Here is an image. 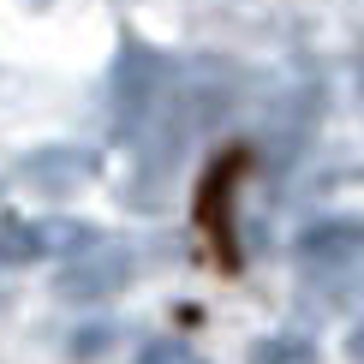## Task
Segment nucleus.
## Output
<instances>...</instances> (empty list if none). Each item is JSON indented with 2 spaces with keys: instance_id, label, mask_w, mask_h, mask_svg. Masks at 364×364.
Wrapping results in <instances>:
<instances>
[{
  "instance_id": "0eeeda50",
  "label": "nucleus",
  "mask_w": 364,
  "mask_h": 364,
  "mask_svg": "<svg viewBox=\"0 0 364 364\" xmlns=\"http://www.w3.org/2000/svg\"><path fill=\"white\" fill-rule=\"evenodd\" d=\"M251 353L263 358V364H305L316 346H311V335H269V341H257Z\"/></svg>"
},
{
  "instance_id": "9b49d317",
  "label": "nucleus",
  "mask_w": 364,
  "mask_h": 364,
  "mask_svg": "<svg viewBox=\"0 0 364 364\" xmlns=\"http://www.w3.org/2000/svg\"><path fill=\"white\" fill-rule=\"evenodd\" d=\"M6 311H12V293H6V287H0V323H6Z\"/></svg>"
},
{
  "instance_id": "39448f33",
  "label": "nucleus",
  "mask_w": 364,
  "mask_h": 364,
  "mask_svg": "<svg viewBox=\"0 0 364 364\" xmlns=\"http://www.w3.org/2000/svg\"><path fill=\"white\" fill-rule=\"evenodd\" d=\"M36 257H48L42 251V227L24 215H0V269H24Z\"/></svg>"
},
{
  "instance_id": "f257e3e1",
  "label": "nucleus",
  "mask_w": 364,
  "mask_h": 364,
  "mask_svg": "<svg viewBox=\"0 0 364 364\" xmlns=\"http://www.w3.org/2000/svg\"><path fill=\"white\" fill-rule=\"evenodd\" d=\"M161 90H168V60L156 48H144L138 36L119 42L114 72H108V114H114V138H138L156 114Z\"/></svg>"
},
{
  "instance_id": "9d476101",
  "label": "nucleus",
  "mask_w": 364,
  "mask_h": 364,
  "mask_svg": "<svg viewBox=\"0 0 364 364\" xmlns=\"http://www.w3.org/2000/svg\"><path fill=\"white\" fill-rule=\"evenodd\" d=\"M346 353L364 358V311H358V323H353V335H346Z\"/></svg>"
},
{
  "instance_id": "6e6552de",
  "label": "nucleus",
  "mask_w": 364,
  "mask_h": 364,
  "mask_svg": "<svg viewBox=\"0 0 364 364\" xmlns=\"http://www.w3.org/2000/svg\"><path fill=\"white\" fill-rule=\"evenodd\" d=\"M138 358L144 364H179V358H191V341H179V335H149L138 346Z\"/></svg>"
},
{
  "instance_id": "f03ea898",
  "label": "nucleus",
  "mask_w": 364,
  "mask_h": 364,
  "mask_svg": "<svg viewBox=\"0 0 364 364\" xmlns=\"http://www.w3.org/2000/svg\"><path fill=\"white\" fill-rule=\"evenodd\" d=\"M126 281H132V251L96 239L90 251H78V257L54 275V293L66 299V305H102V299H114Z\"/></svg>"
},
{
  "instance_id": "423d86ee",
  "label": "nucleus",
  "mask_w": 364,
  "mask_h": 364,
  "mask_svg": "<svg viewBox=\"0 0 364 364\" xmlns=\"http://www.w3.org/2000/svg\"><path fill=\"white\" fill-rule=\"evenodd\" d=\"M42 227V251H66V257H78L96 245V227L90 221H36Z\"/></svg>"
},
{
  "instance_id": "20e7f679",
  "label": "nucleus",
  "mask_w": 364,
  "mask_h": 364,
  "mask_svg": "<svg viewBox=\"0 0 364 364\" xmlns=\"http://www.w3.org/2000/svg\"><path fill=\"white\" fill-rule=\"evenodd\" d=\"M299 257H305L311 269H323V263H358V257H364V221L335 215V221L305 227V233H299Z\"/></svg>"
},
{
  "instance_id": "7ed1b4c3",
  "label": "nucleus",
  "mask_w": 364,
  "mask_h": 364,
  "mask_svg": "<svg viewBox=\"0 0 364 364\" xmlns=\"http://www.w3.org/2000/svg\"><path fill=\"white\" fill-rule=\"evenodd\" d=\"M96 173H102V156L90 144H48V149H30L18 161V186L36 197H72Z\"/></svg>"
},
{
  "instance_id": "1a4fd4ad",
  "label": "nucleus",
  "mask_w": 364,
  "mask_h": 364,
  "mask_svg": "<svg viewBox=\"0 0 364 364\" xmlns=\"http://www.w3.org/2000/svg\"><path fill=\"white\" fill-rule=\"evenodd\" d=\"M108 346H114V328L102 323V328H84V335L72 341V353H84V358H90V353H108Z\"/></svg>"
}]
</instances>
